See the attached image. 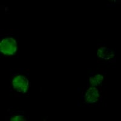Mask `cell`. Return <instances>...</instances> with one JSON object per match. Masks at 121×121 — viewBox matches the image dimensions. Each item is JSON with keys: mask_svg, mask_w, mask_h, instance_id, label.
I'll list each match as a JSON object with an SVG mask.
<instances>
[{"mask_svg": "<svg viewBox=\"0 0 121 121\" xmlns=\"http://www.w3.org/2000/svg\"><path fill=\"white\" fill-rule=\"evenodd\" d=\"M17 43L13 38H6L0 43V50L6 55H12L17 52Z\"/></svg>", "mask_w": 121, "mask_h": 121, "instance_id": "cell-1", "label": "cell"}, {"mask_svg": "<svg viewBox=\"0 0 121 121\" xmlns=\"http://www.w3.org/2000/svg\"><path fill=\"white\" fill-rule=\"evenodd\" d=\"M13 87L15 90L19 92L26 93L29 88V81L28 79L21 75H18L14 78L12 81Z\"/></svg>", "mask_w": 121, "mask_h": 121, "instance_id": "cell-2", "label": "cell"}, {"mask_svg": "<svg viewBox=\"0 0 121 121\" xmlns=\"http://www.w3.org/2000/svg\"><path fill=\"white\" fill-rule=\"evenodd\" d=\"M99 95L98 90L95 87H91L88 89L85 95V99L87 102L93 104L97 102Z\"/></svg>", "mask_w": 121, "mask_h": 121, "instance_id": "cell-3", "label": "cell"}, {"mask_svg": "<svg viewBox=\"0 0 121 121\" xmlns=\"http://www.w3.org/2000/svg\"><path fill=\"white\" fill-rule=\"evenodd\" d=\"M98 56L99 58L104 60H109L114 57V54L109 48L105 47H101L98 49Z\"/></svg>", "mask_w": 121, "mask_h": 121, "instance_id": "cell-4", "label": "cell"}, {"mask_svg": "<svg viewBox=\"0 0 121 121\" xmlns=\"http://www.w3.org/2000/svg\"><path fill=\"white\" fill-rule=\"evenodd\" d=\"M103 80V76L101 74H96L95 76L90 78V82L93 87H96L100 85Z\"/></svg>", "mask_w": 121, "mask_h": 121, "instance_id": "cell-5", "label": "cell"}, {"mask_svg": "<svg viewBox=\"0 0 121 121\" xmlns=\"http://www.w3.org/2000/svg\"><path fill=\"white\" fill-rule=\"evenodd\" d=\"M11 121H26V118L23 116H15L13 117H12L10 119Z\"/></svg>", "mask_w": 121, "mask_h": 121, "instance_id": "cell-6", "label": "cell"}]
</instances>
